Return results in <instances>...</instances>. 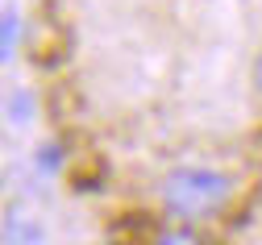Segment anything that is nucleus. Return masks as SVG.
I'll list each match as a JSON object with an SVG mask.
<instances>
[{
	"instance_id": "nucleus-1",
	"label": "nucleus",
	"mask_w": 262,
	"mask_h": 245,
	"mask_svg": "<svg viewBox=\"0 0 262 245\" xmlns=\"http://www.w3.org/2000/svg\"><path fill=\"white\" fill-rule=\"evenodd\" d=\"M162 208L175 220H204L221 212L229 199V174L212 166H175L158 187Z\"/></svg>"
},
{
	"instance_id": "nucleus-2",
	"label": "nucleus",
	"mask_w": 262,
	"mask_h": 245,
	"mask_svg": "<svg viewBox=\"0 0 262 245\" xmlns=\"http://www.w3.org/2000/svg\"><path fill=\"white\" fill-rule=\"evenodd\" d=\"M0 245H50V229L34 208L13 204L0 216Z\"/></svg>"
},
{
	"instance_id": "nucleus-3",
	"label": "nucleus",
	"mask_w": 262,
	"mask_h": 245,
	"mask_svg": "<svg viewBox=\"0 0 262 245\" xmlns=\"http://www.w3.org/2000/svg\"><path fill=\"white\" fill-rule=\"evenodd\" d=\"M17 42H21V17L13 9H5L0 13V66L17 54Z\"/></svg>"
},
{
	"instance_id": "nucleus-4",
	"label": "nucleus",
	"mask_w": 262,
	"mask_h": 245,
	"mask_svg": "<svg viewBox=\"0 0 262 245\" xmlns=\"http://www.w3.org/2000/svg\"><path fill=\"white\" fill-rule=\"evenodd\" d=\"M5 117H13V125H29L34 121V96L29 92H13L5 100Z\"/></svg>"
},
{
	"instance_id": "nucleus-5",
	"label": "nucleus",
	"mask_w": 262,
	"mask_h": 245,
	"mask_svg": "<svg viewBox=\"0 0 262 245\" xmlns=\"http://www.w3.org/2000/svg\"><path fill=\"white\" fill-rule=\"evenodd\" d=\"M154 245H195V233H187V229H175V233H162Z\"/></svg>"
},
{
	"instance_id": "nucleus-6",
	"label": "nucleus",
	"mask_w": 262,
	"mask_h": 245,
	"mask_svg": "<svg viewBox=\"0 0 262 245\" xmlns=\"http://www.w3.org/2000/svg\"><path fill=\"white\" fill-rule=\"evenodd\" d=\"M254 87H258V96H262V54L254 58Z\"/></svg>"
}]
</instances>
